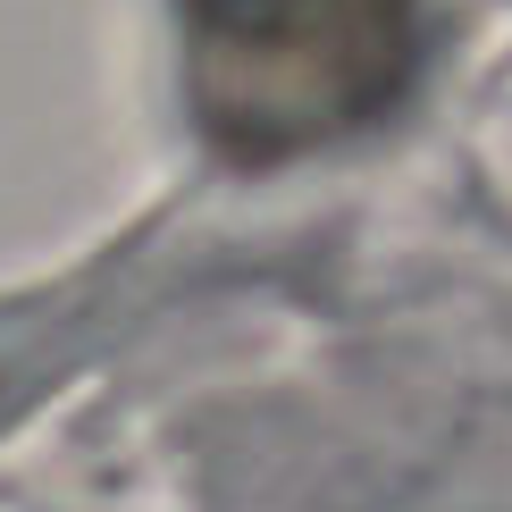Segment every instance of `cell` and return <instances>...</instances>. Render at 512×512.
<instances>
[{
  "instance_id": "obj_1",
  "label": "cell",
  "mask_w": 512,
  "mask_h": 512,
  "mask_svg": "<svg viewBox=\"0 0 512 512\" xmlns=\"http://www.w3.org/2000/svg\"><path fill=\"white\" fill-rule=\"evenodd\" d=\"M185 101L236 168L303 160L412 93L420 0H177Z\"/></svg>"
}]
</instances>
